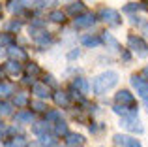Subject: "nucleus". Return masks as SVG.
<instances>
[{"instance_id": "ea45409f", "label": "nucleus", "mask_w": 148, "mask_h": 147, "mask_svg": "<svg viewBox=\"0 0 148 147\" xmlns=\"http://www.w3.org/2000/svg\"><path fill=\"white\" fill-rule=\"evenodd\" d=\"M54 147H64V145H54Z\"/></svg>"}, {"instance_id": "f257e3e1", "label": "nucleus", "mask_w": 148, "mask_h": 147, "mask_svg": "<svg viewBox=\"0 0 148 147\" xmlns=\"http://www.w3.org/2000/svg\"><path fill=\"white\" fill-rule=\"evenodd\" d=\"M116 83H118V74L112 72V70H107V72H103V74H99V76L94 77L92 89H94L96 94H103V92H107L109 89L114 87Z\"/></svg>"}, {"instance_id": "9d476101", "label": "nucleus", "mask_w": 148, "mask_h": 147, "mask_svg": "<svg viewBox=\"0 0 148 147\" xmlns=\"http://www.w3.org/2000/svg\"><path fill=\"white\" fill-rule=\"evenodd\" d=\"M66 144H68V147H81L84 144V138L81 136V134H73V132H68L66 134Z\"/></svg>"}, {"instance_id": "cd10ccee", "label": "nucleus", "mask_w": 148, "mask_h": 147, "mask_svg": "<svg viewBox=\"0 0 148 147\" xmlns=\"http://www.w3.org/2000/svg\"><path fill=\"white\" fill-rule=\"evenodd\" d=\"M0 115H2V117H8V115H11V104L0 102Z\"/></svg>"}, {"instance_id": "9b49d317", "label": "nucleus", "mask_w": 148, "mask_h": 147, "mask_svg": "<svg viewBox=\"0 0 148 147\" xmlns=\"http://www.w3.org/2000/svg\"><path fill=\"white\" fill-rule=\"evenodd\" d=\"M32 121H34L32 111H19V113L15 115V123H17V125H30Z\"/></svg>"}, {"instance_id": "4468645a", "label": "nucleus", "mask_w": 148, "mask_h": 147, "mask_svg": "<svg viewBox=\"0 0 148 147\" xmlns=\"http://www.w3.org/2000/svg\"><path fill=\"white\" fill-rule=\"evenodd\" d=\"M6 72L10 74V76H21L23 74V68H21V64H19V60H10V62L6 64Z\"/></svg>"}, {"instance_id": "f03ea898", "label": "nucleus", "mask_w": 148, "mask_h": 147, "mask_svg": "<svg viewBox=\"0 0 148 147\" xmlns=\"http://www.w3.org/2000/svg\"><path fill=\"white\" fill-rule=\"evenodd\" d=\"M127 45H130V49L137 57H141V59H145L148 55V45L141 36H127Z\"/></svg>"}, {"instance_id": "f3484780", "label": "nucleus", "mask_w": 148, "mask_h": 147, "mask_svg": "<svg viewBox=\"0 0 148 147\" xmlns=\"http://www.w3.org/2000/svg\"><path fill=\"white\" fill-rule=\"evenodd\" d=\"M53 98H54V102H56L58 106H64V107H66V106L69 104V96L66 94V92H54Z\"/></svg>"}, {"instance_id": "473e14b6", "label": "nucleus", "mask_w": 148, "mask_h": 147, "mask_svg": "<svg viewBox=\"0 0 148 147\" xmlns=\"http://www.w3.org/2000/svg\"><path fill=\"white\" fill-rule=\"evenodd\" d=\"M146 6H143V4H130V6H126L124 10L126 11H135V10H145Z\"/></svg>"}, {"instance_id": "39448f33", "label": "nucleus", "mask_w": 148, "mask_h": 147, "mask_svg": "<svg viewBox=\"0 0 148 147\" xmlns=\"http://www.w3.org/2000/svg\"><path fill=\"white\" fill-rule=\"evenodd\" d=\"M96 23V15L94 13H81L75 17V21H73V25H75V28H88V26H92Z\"/></svg>"}, {"instance_id": "72a5a7b5", "label": "nucleus", "mask_w": 148, "mask_h": 147, "mask_svg": "<svg viewBox=\"0 0 148 147\" xmlns=\"http://www.w3.org/2000/svg\"><path fill=\"white\" fill-rule=\"evenodd\" d=\"M21 23H19V21H13V23H10V28L11 30H21Z\"/></svg>"}, {"instance_id": "423d86ee", "label": "nucleus", "mask_w": 148, "mask_h": 147, "mask_svg": "<svg viewBox=\"0 0 148 147\" xmlns=\"http://www.w3.org/2000/svg\"><path fill=\"white\" fill-rule=\"evenodd\" d=\"M116 104H122V106H135V96L130 91H118L114 94Z\"/></svg>"}, {"instance_id": "b1692460", "label": "nucleus", "mask_w": 148, "mask_h": 147, "mask_svg": "<svg viewBox=\"0 0 148 147\" xmlns=\"http://www.w3.org/2000/svg\"><path fill=\"white\" fill-rule=\"evenodd\" d=\"M49 125H51V123H47V121H45V123H36V125L32 126L34 134H38V136H40V134L47 132V130H49Z\"/></svg>"}, {"instance_id": "58836bf2", "label": "nucleus", "mask_w": 148, "mask_h": 147, "mask_svg": "<svg viewBox=\"0 0 148 147\" xmlns=\"http://www.w3.org/2000/svg\"><path fill=\"white\" fill-rule=\"evenodd\" d=\"M4 76V72H2V68H0V77H2Z\"/></svg>"}, {"instance_id": "4c0bfd02", "label": "nucleus", "mask_w": 148, "mask_h": 147, "mask_svg": "<svg viewBox=\"0 0 148 147\" xmlns=\"http://www.w3.org/2000/svg\"><path fill=\"white\" fill-rule=\"evenodd\" d=\"M143 100H145V104H146V107H148V92H146L145 96H143Z\"/></svg>"}, {"instance_id": "a19ab883", "label": "nucleus", "mask_w": 148, "mask_h": 147, "mask_svg": "<svg viewBox=\"0 0 148 147\" xmlns=\"http://www.w3.org/2000/svg\"><path fill=\"white\" fill-rule=\"evenodd\" d=\"M143 2H148V0H143Z\"/></svg>"}, {"instance_id": "2f4dec72", "label": "nucleus", "mask_w": 148, "mask_h": 147, "mask_svg": "<svg viewBox=\"0 0 148 147\" xmlns=\"http://www.w3.org/2000/svg\"><path fill=\"white\" fill-rule=\"evenodd\" d=\"M58 119H62L60 117V111H49V113H47V123L49 121L54 123V121H58Z\"/></svg>"}, {"instance_id": "ddd939ff", "label": "nucleus", "mask_w": 148, "mask_h": 147, "mask_svg": "<svg viewBox=\"0 0 148 147\" xmlns=\"http://www.w3.org/2000/svg\"><path fill=\"white\" fill-rule=\"evenodd\" d=\"M84 11H86V8H84L83 2H71V4L68 6V13L73 15V17H77V15L84 13Z\"/></svg>"}, {"instance_id": "1a4fd4ad", "label": "nucleus", "mask_w": 148, "mask_h": 147, "mask_svg": "<svg viewBox=\"0 0 148 147\" xmlns=\"http://www.w3.org/2000/svg\"><path fill=\"white\" fill-rule=\"evenodd\" d=\"M112 111H114L116 115H122V117H133V115H137L135 106H122V104H116V106L112 107Z\"/></svg>"}, {"instance_id": "7c9ffc66", "label": "nucleus", "mask_w": 148, "mask_h": 147, "mask_svg": "<svg viewBox=\"0 0 148 147\" xmlns=\"http://www.w3.org/2000/svg\"><path fill=\"white\" fill-rule=\"evenodd\" d=\"M124 147H143L141 141L135 140V138H126V144H124Z\"/></svg>"}, {"instance_id": "412c9836", "label": "nucleus", "mask_w": 148, "mask_h": 147, "mask_svg": "<svg viewBox=\"0 0 148 147\" xmlns=\"http://www.w3.org/2000/svg\"><path fill=\"white\" fill-rule=\"evenodd\" d=\"M34 40H36L40 45H49V44H51V36H49V32H40V34H34Z\"/></svg>"}, {"instance_id": "6e6552de", "label": "nucleus", "mask_w": 148, "mask_h": 147, "mask_svg": "<svg viewBox=\"0 0 148 147\" xmlns=\"http://www.w3.org/2000/svg\"><path fill=\"white\" fill-rule=\"evenodd\" d=\"M32 92L38 96V98H49V96H53L51 94V89L47 87V83H34L32 85Z\"/></svg>"}, {"instance_id": "c85d7f7f", "label": "nucleus", "mask_w": 148, "mask_h": 147, "mask_svg": "<svg viewBox=\"0 0 148 147\" xmlns=\"http://www.w3.org/2000/svg\"><path fill=\"white\" fill-rule=\"evenodd\" d=\"M26 74L36 77V76H40V74H41V70H40V66H38V64L32 62V64H28V66H26Z\"/></svg>"}, {"instance_id": "2eb2a0df", "label": "nucleus", "mask_w": 148, "mask_h": 147, "mask_svg": "<svg viewBox=\"0 0 148 147\" xmlns=\"http://www.w3.org/2000/svg\"><path fill=\"white\" fill-rule=\"evenodd\" d=\"M54 134H47V132H43V134H40V145L41 147H54L56 145V140H54Z\"/></svg>"}, {"instance_id": "20e7f679", "label": "nucleus", "mask_w": 148, "mask_h": 147, "mask_svg": "<svg viewBox=\"0 0 148 147\" xmlns=\"http://www.w3.org/2000/svg\"><path fill=\"white\" fill-rule=\"evenodd\" d=\"M120 126H122V128H126V130H130V132H137V134H141L143 130H145V128H143V125L139 123L137 115H133V117H122Z\"/></svg>"}, {"instance_id": "5701e85b", "label": "nucleus", "mask_w": 148, "mask_h": 147, "mask_svg": "<svg viewBox=\"0 0 148 147\" xmlns=\"http://www.w3.org/2000/svg\"><path fill=\"white\" fill-rule=\"evenodd\" d=\"M101 44V38H96V36H86L83 38V45H86V47H96V45Z\"/></svg>"}, {"instance_id": "e433bc0d", "label": "nucleus", "mask_w": 148, "mask_h": 147, "mask_svg": "<svg viewBox=\"0 0 148 147\" xmlns=\"http://www.w3.org/2000/svg\"><path fill=\"white\" fill-rule=\"evenodd\" d=\"M143 77H145V79L148 81V66L145 68V70H143Z\"/></svg>"}, {"instance_id": "f8f14e48", "label": "nucleus", "mask_w": 148, "mask_h": 147, "mask_svg": "<svg viewBox=\"0 0 148 147\" xmlns=\"http://www.w3.org/2000/svg\"><path fill=\"white\" fill-rule=\"evenodd\" d=\"M8 55H10L13 60H19V62H21V60H26V53L23 51L21 47H15V45H10V49H8Z\"/></svg>"}, {"instance_id": "c756f323", "label": "nucleus", "mask_w": 148, "mask_h": 147, "mask_svg": "<svg viewBox=\"0 0 148 147\" xmlns=\"http://www.w3.org/2000/svg\"><path fill=\"white\" fill-rule=\"evenodd\" d=\"M15 106H19V107H23V106H26V102H28V100H26V94L25 92H19L17 96H15Z\"/></svg>"}, {"instance_id": "bb28decb", "label": "nucleus", "mask_w": 148, "mask_h": 147, "mask_svg": "<svg viewBox=\"0 0 148 147\" xmlns=\"http://www.w3.org/2000/svg\"><path fill=\"white\" fill-rule=\"evenodd\" d=\"M30 107H32L34 111H47V106H45L43 102H41V100H34V102H30Z\"/></svg>"}, {"instance_id": "aec40b11", "label": "nucleus", "mask_w": 148, "mask_h": 147, "mask_svg": "<svg viewBox=\"0 0 148 147\" xmlns=\"http://www.w3.org/2000/svg\"><path fill=\"white\" fill-rule=\"evenodd\" d=\"M73 87H75L77 91H81L83 94H86V92H88V89H90V87H88V83L83 79V77H77V79L73 81Z\"/></svg>"}, {"instance_id": "c9c22d12", "label": "nucleus", "mask_w": 148, "mask_h": 147, "mask_svg": "<svg viewBox=\"0 0 148 147\" xmlns=\"http://www.w3.org/2000/svg\"><path fill=\"white\" fill-rule=\"evenodd\" d=\"M68 57H69V59H75V57H79V51H71Z\"/></svg>"}, {"instance_id": "f704fd0d", "label": "nucleus", "mask_w": 148, "mask_h": 147, "mask_svg": "<svg viewBox=\"0 0 148 147\" xmlns=\"http://www.w3.org/2000/svg\"><path fill=\"white\" fill-rule=\"evenodd\" d=\"M45 83H49V85H53V87H56V81H54L53 76H47V77H45Z\"/></svg>"}, {"instance_id": "7ed1b4c3", "label": "nucleus", "mask_w": 148, "mask_h": 147, "mask_svg": "<svg viewBox=\"0 0 148 147\" xmlns=\"http://www.w3.org/2000/svg\"><path fill=\"white\" fill-rule=\"evenodd\" d=\"M99 19L103 23H107L109 26H118L120 23V13L116 10H112V8H101L99 10Z\"/></svg>"}, {"instance_id": "dca6fc26", "label": "nucleus", "mask_w": 148, "mask_h": 147, "mask_svg": "<svg viewBox=\"0 0 148 147\" xmlns=\"http://www.w3.org/2000/svg\"><path fill=\"white\" fill-rule=\"evenodd\" d=\"M54 136H66V134L69 132L68 130V125H66V121H62V119H58V121H54Z\"/></svg>"}, {"instance_id": "6ab92c4d", "label": "nucleus", "mask_w": 148, "mask_h": 147, "mask_svg": "<svg viewBox=\"0 0 148 147\" xmlns=\"http://www.w3.org/2000/svg\"><path fill=\"white\" fill-rule=\"evenodd\" d=\"M6 147H26V140L23 136H15L10 141H6Z\"/></svg>"}, {"instance_id": "0eeeda50", "label": "nucleus", "mask_w": 148, "mask_h": 147, "mask_svg": "<svg viewBox=\"0 0 148 147\" xmlns=\"http://www.w3.org/2000/svg\"><path fill=\"white\" fill-rule=\"evenodd\" d=\"M131 85H133L135 91L141 94V98L148 92V81L145 77H141V76H131Z\"/></svg>"}, {"instance_id": "4be33fe9", "label": "nucleus", "mask_w": 148, "mask_h": 147, "mask_svg": "<svg viewBox=\"0 0 148 147\" xmlns=\"http://www.w3.org/2000/svg\"><path fill=\"white\" fill-rule=\"evenodd\" d=\"M101 40H103V42H105L107 45H111L112 49H116V51H120V44H118V42H116L114 38L111 36V34H103V36H101Z\"/></svg>"}, {"instance_id": "a211bd4d", "label": "nucleus", "mask_w": 148, "mask_h": 147, "mask_svg": "<svg viewBox=\"0 0 148 147\" xmlns=\"http://www.w3.org/2000/svg\"><path fill=\"white\" fill-rule=\"evenodd\" d=\"M49 19L53 23H64L66 21V13H64V11H60V10H53L49 13Z\"/></svg>"}, {"instance_id": "393cba45", "label": "nucleus", "mask_w": 148, "mask_h": 147, "mask_svg": "<svg viewBox=\"0 0 148 147\" xmlns=\"http://www.w3.org/2000/svg\"><path fill=\"white\" fill-rule=\"evenodd\" d=\"M10 94H13V85H10V83H0V96H2V98H6V96H10Z\"/></svg>"}, {"instance_id": "a878e982", "label": "nucleus", "mask_w": 148, "mask_h": 147, "mask_svg": "<svg viewBox=\"0 0 148 147\" xmlns=\"http://www.w3.org/2000/svg\"><path fill=\"white\" fill-rule=\"evenodd\" d=\"M0 45H6V47H10V45H13V36L8 32H0Z\"/></svg>"}]
</instances>
